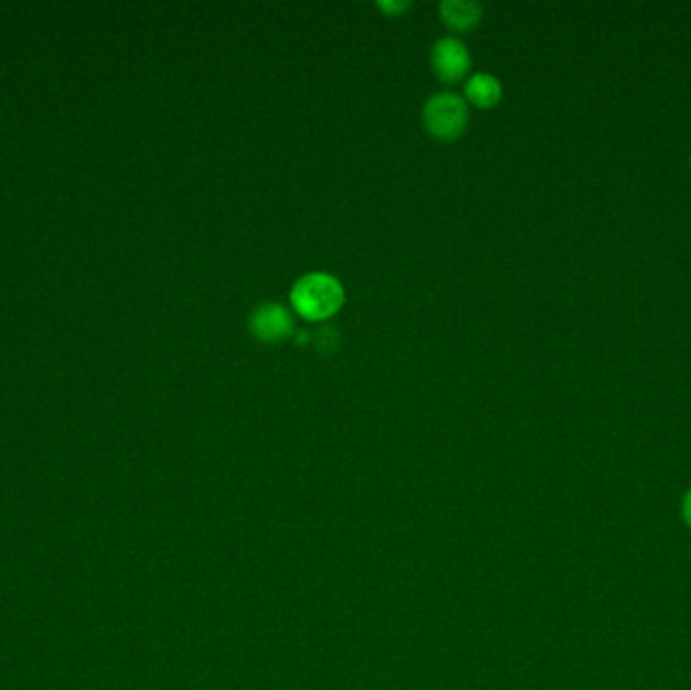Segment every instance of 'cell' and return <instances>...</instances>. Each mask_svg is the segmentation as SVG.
<instances>
[{
	"mask_svg": "<svg viewBox=\"0 0 691 690\" xmlns=\"http://www.w3.org/2000/svg\"><path fill=\"white\" fill-rule=\"evenodd\" d=\"M291 304L307 320H325L344 304V288L330 274H306L293 285Z\"/></svg>",
	"mask_w": 691,
	"mask_h": 690,
	"instance_id": "cell-1",
	"label": "cell"
},
{
	"mask_svg": "<svg viewBox=\"0 0 691 690\" xmlns=\"http://www.w3.org/2000/svg\"><path fill=\"white\" fill-rule=\"evenodd\" d=\"M249 328L263 343H281L293 332V319L283 304L267 302L251 314Z\"/></svg>",
	"mask_w": 691,
	"mask_h": 690,
	"instance_id": "cell-3",
	"label": "cell"
},
{
	"mask_svg": "<svg viewBox=\"0 0 691 690\" xmlns=\"http://www.w3.org/2000/svg\"><path fill=\"white\" fill-rule=\"evenodd\" d=\"M423 120L433 136L443 140L457 138L465 130L467 106L457 93H435L425 104Z\"/></svg>",
	"mask_w": 691,
	"mask_h": 690,
	"instance_id": "cell-2",
	"label": "cell"
},
{
	"mask_svg": "<svg viewBox=\"0 0 691 690\" xmlns=\"http://www.w3.org/2000/svg\"><path fill=\"white\" fill-rule=\"evenodd\" d=\"M683 517L691 525V490L686 494V501H683Z\"/></svg>",
	"mask_w": 691,
	"mask_h": 690,
	"instance_id": "cell-9",
	"label": "cell"
},
{
	"mask_svg": "<svg viewBox=\"0 0 691 690\" xmlns=\"http://www.w3.org/2000/svg\"><path fill=\"white\" fill-rule=\"evenodd\" d=\"M431 63L435 74L439 75L443 82L451 83L467 74L471 57L465 43H461L455 37H443L433 45Z\"/></svg>",
	"mask_w": 691,
	"mask_h": 690,
	"instance_id": "cell-4",
	"label": "cell"
},
{
	"mask_svg": "<svg viewBox=\"0 0 691 690\" xmlns=\"http://www.w3.org/2000/svg\"><path fill=\"white\" fill-rule=\"evenodd\" d=\"M378 6L383 11H386L388 14H399V13H402L404 9H407L409 3H404V0H394V3H393V0H380Z\"/></svg>",
	"mask_w": 691,
	"mask_h": 690,
	"instance_id": "cell-8",
	"label": "cell"
},
{
	"mask_svg": "<svg viewBox=\"0 0 691 690\" xmlns=\"http://www.w3.org/2000/svg\"><path fill=\"white\" fill-rule=\"evenodd\" d=\"M338 340H340L338 332H336V328H332V327H324V328L317 330V335H315V345H317V348H320L322 353H333V351H336Z\"/></svg>",
	"mask_w": 691,
	"mask_h": 690,
	"instance_id": "cell-7",
	"label": "cell"
},
{
	"mask_svg": "<svg viewBox=\"0 0 691 690\" xmlns=\"http://www.w3.org/2000/svg\"><path fill=\"white\" fill-rule=\"evenodd\" d=\"M465 95L475 106L491 108L502 98V83L497 82V77L489 74H475L465 83Z\"/></svg>",
	"mask_w": 691,
	"mask_h": 690,
	"instance_id": "cell-6",
	"label": "cell"
},
{
	"mask_svg": "<svg viewBox=\"0 0 691 690\" xmlns=\"http://www.w3.org/2000/svg\"><path fill=\"white\" fill-rule=\"evenodd\" d=\"M481 13V4L471 0H445L441 4V19L455 31H467L478 25Z\"/></svg>",
	"mask_w": 691,
	"mask_h": 690,
	"instance_id": "cell-5",
	"label": "cell"
}]
</instances>
